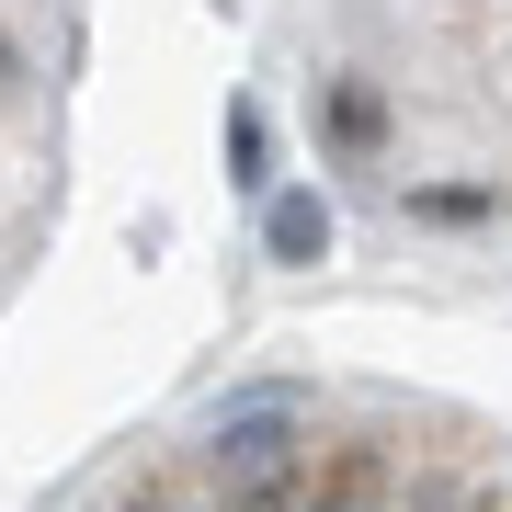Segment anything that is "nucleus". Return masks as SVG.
Wrapping results in <instances>:
<instances>
[{
    "instance_id": "1",
    "label": "nucleus",
    "mask_w": 512,
    "mask_h": 512,
    "mask_svg": "<svg viewBox=\"0 0 512 512\" xmlns=\"http://www.w3.org/2000/svg\"><path fill=\"white\" fill-rule=\"evenodd\" d=\"M319 148H330V160H342V171H376V148H387V92H376V80H319Z\"/></svg>"
},
{
    "instance_id": "2",
    "label": "nucleus",
    "mask_w": 512,
    "mask_h": 512,
    "mask_svg": "<svg viewBox=\"0 0 512 512\" xmlns=\"http://www.w3.org/2000/svg\"><path fill=\"white\" fill-rule=\"evenodd\" d=\"M410 217H433V228H478V217H501V183H410Z\"/></svg>"
},
{
    "instance_id": "3",
    "label": "nucleus",
    "mask_w": 512,
    "mask_h": 512,
    "mask_svg": "<svg viewBox=\"0 0 512 512\" xmlns=\"http://www.w3.org/2000/svg\"><path fill=\"white\" fill-rule=\"evenodd\" d=\"M330 251V205L319 194H285L274 205V262H319Z\"/></svg>"
},
{
    "instance_id": "4",
    "label": "nucleus",
    "mask_w": 512,
    "mask_h": 512,
    "mask_svg": "<svg viewBox=\"0 0 512 512\" xmlns=\"http://www.w3.org/2000/svg\"><path fill=\"white\" fill-rule=\"evenodd\" d=\"M228 171H239V183H262V114H251V103L228 114Z\"/></svg>"
}]
</instances>
